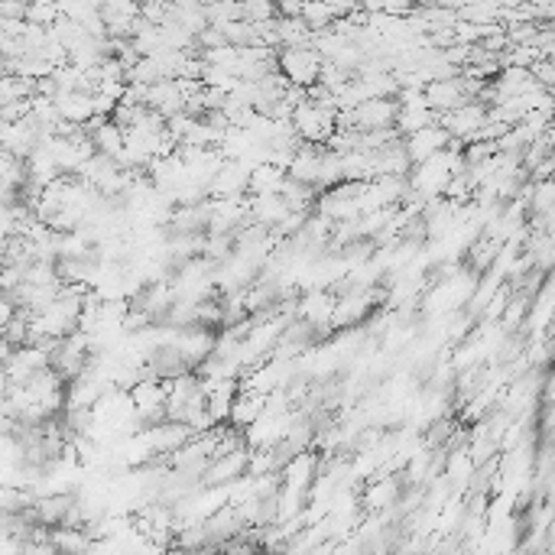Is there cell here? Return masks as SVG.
<instances>
[{
  "label": "cell",
  "mask_w": 555,
  "mask_h": 555,
  "mask_svg": "<svg viewBox=\"0 0 555 555\" xmlns=\"http://www.w3.org/2000/svg\"><path fill=\"white\" fill-rule=\"evenodd\" d=\"M289 127H293L299 143L325 147L328 137L338 130V108L332 101H309V98H302L293 108V114H289Z\"/></svg>",
  "instance_id": "cell-1"
},
{
  "label": "cell",
  "mask_w": 555,
  "mask_h": 555,
  "mask_svg": "<svg viewBox=\"0 0 555 555\" xmlns=\"http://www.w3.org/2000/svg\"><path fill=\"white\" fill-rule=\"evenodd\" d=\"M277 72L286 78L289 88H299V92H309L312 84H318V72H322V56L315 52L312 46H286L277 49Z\"/></svg>",
  "instance_id": "cell-2"
},
{
  "label": "cell",
  "mask_w": 555,
  "mask_h": 555,
  "mask_svg": "<svg viewBox=\"0 0 555 555\" xmlns=\"http://www.w3.org/2000/svg\"><path fill=\"white\" fill-rule=\"evenodd\" d=\"M393 121H397V98H374L338 114V130L377 133V130H393Z\"/></svg>",
  "instance_id": "cell-3"
},
{
  "label": "cell",
  "mask_w": 555,
  "mask_h": 555,
  "mask_svg": "<svg viewBox=\"0 0 555 555\" xmlns=\"http://www.w3.org/2000/svg\"><path fill=\"white\" fill-rule=\"evenodd\" d=\"M214 338H218V332L205 328V325H185V328H176L173 348H176V354L182 358L185 367L195 374V367H202L214 354Z\"/></svg>",
  "instance_id": "cell-4"
},
{
  "label": "cell",
  "mask_w": 555,
  "mask_h": 555,
  "mask_svg": "<svg viewBox=\"0 0 555 555\" xmlns=\"http://www.w3.org/2000/svg\"><path fill=\"white\" fill-rule=\"evenodd\" d=\"M332 312H334V293L322 286H309L296 299V318L312 325L315 332H332Z\"/></svg>",
  "instance_id": "cell-5"
},
{
  "label": "cell",
  "mask_w": 555,
  "mask_h": 555,
  "mask_svg": "<svg viewBox=\"0 0 555 555\" xmlns=\"http://www.w3.org/2000/svg\"><path fill=\"white\" fill-rule=\"evenodd\" d=\"M399 497H403V484H399L397 474H374L361 487L358 503H361L364 513H387V510L397 507Z\"/></svg>",
  "instance_id": "cell-6"
},
{
  "label": "cell",
  "mask_w": 555,
  "mask_h": 555,
  "mask_svg": "<svg viewBox=\"0 0 555 555\" xmlns=\"http://www.w3.org/2000/svg\"><path fill=\"white\" fill-rule=\"evenodd\" d=\"M247 458H250V448H237V452H228L221 458H212L208 468L202 471V487H228V484L241 481L244 474H247Z\"/></svg>",
  "instance_id": "cell-7"
},
{
  "label": "cell",
  "mask_w": 555,
  "mask_h": 555,
  "mask_svg": "<svg viewBox=\"0 0 555 555\" xmlns=\"http://www.w3.org/2000/svg\"><path fill=\"white\" fill-rule=\"evenodd\" d=\"M247 176H250V163H234V159H224L218 173L208 182V198H244L247 195Z\"/></svg>",
  "instance_id": "cell-8"
},
{
  "label": "cell",
  "mask_w": 555,
  "mask_h": 555,
  "mask_svg": "<svg viewBox=\"0 0 555 555\" xmlns=\"http://www.w3.org/2000/svg\"><path fill=\"white\" fill-rule=\"evenodd\" d=\"M448 143H452V137H448V133H445L438 124H432V127L416 130V133L403 137V153H406V159L413 163V166H419V163L432 159L435 153L448 149Z\"/></svg>",
  "instance_id": "cell-9"
},
{
  "label": "cell",
  "mask_w": 555,
  "mask_h": 555,
  "mask_svg": "<svg viewBox=\"0 0 555 555\" xmlns=\"http://www.w3.org/2000/svg\"><path fill=\"white\" fill-rule=\"evenodd\" d=\"M322 153L325 147H309V143H299V149L293 153L286 166V179L289 182L309 185L318 192V176H322Z\"/></svg>",
  "instance_id": "cell-10"
},
{
  "label": "cell",
  "mask_w": 555,
  "mask_h": 555,
  "mask_svg": "<svg viewBox=\"0 0 555 555\" xmlns=\"http://www.w3.org/2000/svg\"><path fill=\"white\" fill-rule=\"evenodd\" d=\"M286 185V169H279L277 163H257L250 166L247 176V195L257 198V195H279Z\"/></svg>",
  "instance_id": "cell-11"
},
{
  "label": "cell",
  "mask_w": 555,
  "mask_h": 555,
  "mask_svg": "<svg viewBox=\"0 0 555 555\" xmlns=\"http://www.w3.org/2000/svg\"><path fill=\"white\" fill-rule=\"evenodd\" d=\"M56 114H59V121L75 124V127H84V124H88L94 117V111H92V94H84V92L59 94V98H56Z\"/></svg>",
  "instance_id": "cell-12"
},
{
  "label": "cell",
  "mask_w": 555,
  "mask_h": 555,
  "mask_svg": "<svg viewBox=\"0 0 555 555\" xmlns=\"http://www.w3.org/2000/svg\"><path fill=\"white\" fill-rule=\"evenodd\" d=\"M286 214H289V208L279 195H257V198H250V221L260 224V228H267V231H273Z\"/></svg>",
  "instance_id": "cell-13"
},
{
  "label": "cell",
  "mask_w": 555,
  "mask_h": 555,
  "mask_svg": "<svg viewBox=\"0 0 555 555\" xmlns=\"http://www.w3.org/2000/svg\"><path fill=\"white\" fill-rule=\"evenodd\" d=\"M46 543L56 549L59 555H88V546H92L88 533H84V529H72V527L49 529Z\"/></svg>",
  "instance_id": "cell-14"
},
{
  "label": "cell",
  "mask_w": 555,
  "mask_h": 555,
  "mask_svg": "<svg viewBox=\"0 0 555 555\" xmlns=\"http://www.w3.org/2000/svg\"><path fill=\"white\" fill-rule=\"evenodd\" d=\"M33 82L27 78H17V75H0V108H7V104H17V101H29L33 98Z\"/></svg>",
  "instance_id": "cell-15"
},
{
  "label": "cell",
  "mask_w": 555,
  "mask_h": 555,
  "mask_svg": "<svg viewBox=\"0 0 555 555\" xmlns=\"http://www.w3.org/2000/svg\"><path fill=\"white\" fill-rule=\"evenodd\" d=\"M59 20V4H27V23L29 27L49 29Z\"/></svg>",
  "instance_id": "cell-16"
},
{
  "label": "cell",
  "mask_w": 555,
  "mask_h": 555,
  "mask_svg": "<svg viewBox=\"0 0 555 555\" xmlns=\"http://www.w3.org/2000/svg\"><path fill=\"white\" fill-rule=\"evenodd\" d=\"M0 20H27V4L0 0Z\"/></svg>",
  "instance_id": "cell-17"
},
{
  "label": "cell",
  "mask_w": 555,
  "mask_h": 555,
  "mask_svg": "<svg viewBox=\"0 0 555 555\" xmlns=\"http://www.w3.org/2000/svg\"><path fill=\"white\" fill-rule=\"evenodd\" d=\"M13 315H17V306H13V299H10V296H0V328H4V325H7L10 318H13Z\"/></svg>",
  "instance_id": "cell-18"
},
{
  "label": "cell",
  "mask_w": 555,
  "mask_h": 555,
  "mask_svg": "<svg viewBox=\"0 0 555 555\" xmlns=\"http://www.w3.org/2000/svg\"><path fill=\"white\" fill-rule=\"evenodd\" d=\"M0 267H4V260H0Z\"/></svg>",
  "instance_id": "cell-19"
},
{
  "label": "cell",
  "mask_w": 555,
  "mask_h": 555,
  "mask_svg": "<svg viewBox=\"0 0 555 555\" xmlns=\"http://www.w3.org/2000/svg\"><path fill=\"white\" fill-rule=\"evenodd\" d=\"M0 124H4V121H0Z\"/></svg>",
  "instance_id": "cell-20"
}]
</instances>
